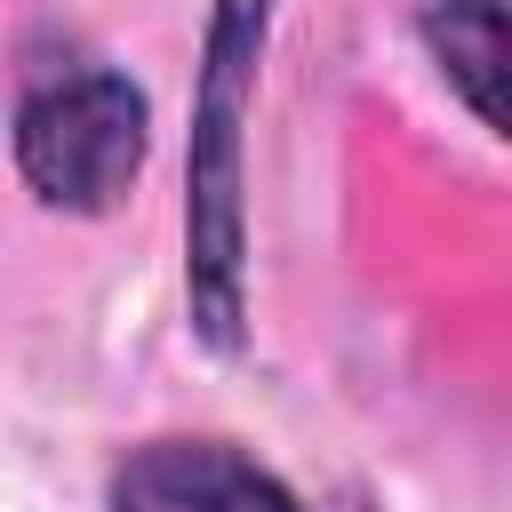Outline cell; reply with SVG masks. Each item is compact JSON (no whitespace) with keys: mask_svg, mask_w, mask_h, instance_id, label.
<instances>
[{"mask_svg":"<svg viewBox=\"0 0 512 512\" xmlns=\"http://www.w3.org/2000/svg\"><path fill=\"white\" fill-rule=\"evenodd\" d=\"M416 40L480 128L512 144V0H424Z\"/></svg>","mask_w":512,"mask_h":512,"instance_id":"277c9868","label":"cell"},{"mask_svg":"<svg viewBox=\"0 0 512 512\" xmlns=\"http://www.w3.org/2000/svg\"><path fill=\"white\" fill-rule=\"evenodd\" d=\"M112 512H312L232 440H152L112 472Z\"/></svg>","mask_w":512,"mask_h":512,"instance_id":"3957f363","label":"cell"},{"mask_svg":"<svg viewBox=\"0 0 512 512\" xmlns=\"http://www.w3.org/2000/svg\"><path fill=\"white\" fill-rule=\"evenodd\" d=\"M272 0H216L200 40V88H192V152H184V288L192 320L216 352L240 344L248 320V104L264 64Z\"/></svg>","mask_w":512,"mask_h":512,"instance_id":"6da1fadb","label":"cell"},{"mask_svg":"<svg viewBox=\"0 0 512 512\" xmlns=\"http://www.w3.org/2000/svg\"><path fill=\"white\" fill-rule=\"evenodd\" d=\"M144 168V88L104 56L64 48L56 64H24L16 80V176L64 208L104 216Z\"/></svg>","mask_w":512,"mask_h":512,"instance_id":"7a4b0ae2","label":"cell"}]
</instances>
